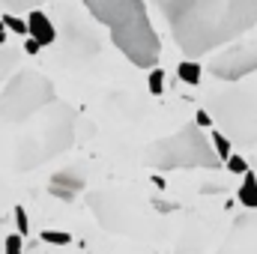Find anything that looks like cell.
<instances>
[{
	"mask_svg": "<svg viewBox=\"0 0 257 254\" xmlns=\"http://www.w3.org/2000/svg\"><path fill=\"white\" fill-rule=\"evenodd\" d=\"M84 189V171H78V168H63V171H57L54 177H51V186L48 191L54 194V197H60V200H75L78 194Z\"/></svg>",
	"mask_w": 257,
	"mask_h": 254,
	"instance_id": "9c48e42d",
	"label": "cell"
},
{
	"mask_svg": "<svg viewBox=\"0 0 257 254\" xmlns=\"http://www.w3.org/2000/svg\"><path fill=\"white\" fill-rule=\"evenodd\" d=\"M206 138H209V147H212V153H215V159H218V162H227V159L233 156V153H230V141H227L221 132H215V129H212Z\"/></svg>",
	"mask_w": 257,
	"mask_h": 254,
	"instance_id": "7c38bea8",
	"label": "cell"
},
{
	"mask_svg": "<svg viewBox=\"0 0 257 254\" xmlns=\"http://www.w3.org/2000/svg\"><path fill=\"white\" fill-rule=\"evenodd\" d=\"M209 72L218 78V81H227V84H236L248 75L257 72V39L248 42H236L230 48H224L221 54L212 57Z\"/></svg>",
	"mask_w": 257,
	"mask_h": 254,
	"instance_id": "52a82bcc",
	"label": "cell"
},
{
	"mask_svg": "<svg viewBox=\"0 0 257 254\" xmlns=\"http://www.w3.org/2000/svg\"><path fill=\"white\" fill-rule=\"evenodd\" d=\"M177 78L186 81V84H192V87H197L200 84V63H192V60L180 63L177 66Z\"/></svg>",
	"mask_w": 257,
	"mask_h": 254,
	"instance_id": "5bb4252c",
	"label": "cell"
},
{
	"mask_svg": "<svg viewBox=\"0 0 257 254\" xmlns=\"http://www.w3.org/2000/svg\"><path fill=\"white\" fill-rule=\"evenodd\" d=\"M24 51H27V54H39V45H36L33 39H24Z\"/></svg>",
	"mask_w": 257,
	"mask_h": 254,
	"instance_id": "cb8c5ba5",
	"label": "cell"
},
{
	"mask_svg": "<svg viewBox=\"0 0 257 254\" xmlns=\"http://www.w3.org/2000/svg\"><path fill=\"white\" fill-rule=\"evenodd\" d=\"M33 129L21 132V138L12 147V168L15 171H33L51 159H57L75 144V123L78 114L75 108H69L66 102L48 105L39 117L30 120Z\"/></svg>",
	"mask_w": 257,
	"mask_h": 254,
	"instance_id": "3957f363",
	"label": "cell"
},
{
	"mask_svg": "<svg viewBox=\"0 0 257 254\" xmlns=\"http://www.w3.org/2000/svg\"><path fill=\"white\" fill-rule=\"evenodd\" d=\"M21 51L18 48H0V78H9V72L18 66Z\"/></svg>",
	"mask_w": 257,
	"mask_h": 254,
	"instance_id": "4fadbf2b",
	"label": "cell"
},
{
	"mask_svg": "<svg viewBox=\"0 0 257 254\" xmlns=\"http://www.w3.org/2000/svg\"><path fill=\"white\" fill-rule=\"evenodd\" d=\"M3 251H6V254H21V251H24V239H21L18 233H9V236H6V245H3Z\"/></svg>",
	"mask_w": 257,
	"mask_h": 254,
	"instance_id": "ac0fdd59",
	"label": "cell"
},
{
	"mask_svg": "<svg viewBox=\"0 0 257 254\" xmlns=\"http://www.w3.org/2000/svg\"><path fill=\"white\" fill-rule=\"evenodd\" d=\"M6 39H9V36H6V27H3V24H0V45H3V42H6Z\"/></svg>",
	"mask_w": 257,
	"mask_h": 254,
	"instance_id": "d4e9b609",
	"label": "cell"
},
{
	"mask_svg": "<svg viewBox=\"0 0 257 254\" xmlns=\"http://www.w3.org/2000/svg\"><path fill=\"white\" fill-rule=\"evenodd\" d=\"M236 197H239L242 206H248L251 212H257V180H254L251 171L245 174V180H242V186H239V191H236Z\"/></svg>",
	"mask_w": 257,
	"mask_h": 254,
	"instance_id": "8fae6325",
	"label": "cell"
},
{
	"mask_svg": "<svg viewBox=\"0 0 257 254\" xmlns=\"http://www.w3.org/2000/svg\"><path fill=\"white\" fill-rule=\"evenodd\" d=\"M153 206H156L159 212H171V209H177V203H168V200H153Z\"/></svg>",
	"mask_w": 257,
	"mask_h": 254,
	"instance_id": "603a6c76",
	"label": "cell"
},
{
	"mask_svg": "<svg viewBox=\"0 0 257 254\" xmlns=\"http://www.w3.org/2000/svg\"><path fill=\"white\" fill-rule=\"evenodd\" d=\"M180 251L183 254H200L203 251V236H200V239H186V242L180 245Z\"/></svg>",
	"mask_w": 257,
	"mask_h": 254,
	"instance_id": "44dd1931",
	"label": "cell"
},
{
	"mask_svg": "<svg viewBox=\"0 0 257 254\" xmlns=\"http://www.w3.org/2000/svg\"><path fill=\"white\" fill-rule=\"evenodd\" d=\"M87 9L96 21L111 30L114 45L128 57V63L141 69H156L162 42L150 24L147 3L141 0H87Z\"/></svg>",
	"mask_w": 257,
	"mask_h": 254,
	"instance_id": "7a4b0ae2",
	"label": "cell"
},
{
	"mask_svg": "<svg viewBox=\"0 0 257 254\" xmlns=\"http://www.w3.org/2000/svg\"><path fill=\"white\" fill-rule=\"evenodd\" d=\"M42 239L51 242V245H69L72 242V236L66 230H42Z\"/></svg>",
	"mask_w": 257,
	"mask_h": 254,
	"instance_id": "e0dca14e",
	"label": "cell"
},
{
	"mask_svg": "<svg viewBox=\"0 0 257 254\" xmlns=\"http://www.w3.org/2000/svg\"><path fill=\"white\" fill-rule=\"evenodd\" d=\"M54 102H57L54 84L42 72H36V69L15 72L0 93V132L30 123Z\"/></svg>",
	"mask_w": 257,
	"mask_h": 254,
	"instance_id": "5b68a950",
	"label": "cell"
},
{
	"mask_svg": "<svg viewBox=\"0 0 257 254\" xmlns=\"http://www.w3.org/2000/svg\"><path fill=\"white\" fill-rule=\"evenodd\" d=\"M215 254H257V212L239 215Z\"/></svg>",
	"mask_w": 257,
	"mask_h": 254,
	"instance_id": "ba28073f",
	"label": "cell"
},
{
	"mask_svg": "<svg viewBox=\"0 0 257 254\" xmlns=\"http://www.w3.org/2000/svg\"><path fill=\"white\" fill-rule=\"evenodd\" d=\"M206 114L230 144L257 147V78H242L233 87L206 96Z\"/></svg>",
	"mask_w": 257,
	"mask_h": 254,
	"instance_id": "277c9868",
	"label": "cell"
},
{
	"mask_svg": "<svg viewBox=\"0 0 257 254\" xmlns=\"http://www.w3.org/2000/svg\"><path fill=\"white\" fill-rule=\"evenodd\" d=\"M24 24H27V36H30L39 48L57 42V27L51 24V18H48L45 12H30V18H27Z\"/></svg>",
	"mask_w": 257,
	"mask_h": 254,
	"instance_id": "30bf717a",
	"label": "cell"
},
{
	"mask_svg": "<svg viewBox=\"0 0 257 254\" xmlns=\"http://www.w3.org/2000/svg\"><path fill=\"white\" fill-rule=\"evenodd\" d=\"M227 171H230V174H248V162H245L242 156H230V159H227Z\"/></svg>",
	"mask_w": 257,
	"mask_h": 254,
	"instance_id": "d6986e66",
	"label": "cell"
},
{
	"mask_svg": "<svg viewBox=\"0 0 257 254\" xmlns=\"http://www.w3.org/2000/svg\"><path fill=\"white\" fill-rule=\"evenodd\" d=\"M194 126H197V129H206V126H212V120H209V114H206V111H197V114H194Z\"/></svg>",
	"mask_w": 257,
	"mask_h": 254,
	"instance_id": "7402d4cb",
	"label": "cell"
},
{
	"mask_svg": "<svg viewBox=\"0 0 257 254\" xmlns=\"http://www.w3.org/2000/svg\"><path fill=\"white\" fill-rule=\"evenodd\" d=\"M15 224H18V236H24L30 230V221H27V209L24 206H15Z\"/></svg>",
	"mask_w": 257,
	"mask_h": 254,
	"instance_id": "ffe728a7",
	"label": "cell"
},
{
	"mask_svg": "<svg viewBox=\"0 0 257 254\" xmlns=\"http://www.w3.org/2000/svg\"><path fill=\"white\" fill-rule=\"evenodd\" d=\"M147 162L156 171H189V168H206L215 171L221 168V162L215 159L209 138L203 129H197L194 123L180 126L174 135L156 141L147 150Z\"/></svg>",
	"mask_w": 257,
	"mask_h": 254,
	"instance_id": "8992f818",
	"label": "cell"
},
{
	"mask_svg": "<svg viewBox=\"0 0 257 254\" xmlns=\"http://www.w3.org/2000/svg\"><path fill=\"white\" fill-rule=\"evenodd\" d=\"M0 24H3L6 30L18 33V36H27V24H24L21 18H15V15H3V18H0Z\"/></svg>",
	"mask_w": 257,
	"mask_h": 254,
	"instance_id": "2e32d148",
	"label": "cell"
},
{
	"mask_svg": "<svg viewBox=\"0 0 257 254\" xmlns=\"http://www.w3.org/2000/svg\"><path fill=\"white\" fill-rule=\"evenodd\" d=\"M147 87H150V93L153 96H159V93H165V72L156 66V69H150V81H147Z\"/></svg>",
	"mask_w": 257,
	"mask_h": 254,
	"instance_id": "9a60e30c",
	"label": "cell"
},
{
	"mask_svg": "<svg viewBox=\"0 0 257 254\" xmlns=\"http://www.w3.org/2000/svg\"><path fill=\"white\" fill-rule=\"evenodd\" d=\"M162 12L189 60L239 39L257 24V0H165Z\"/></svg>",
	"mask_w": 257,
	"mask_h": 254,
	"instance_id": "6da1fadb",
	"label": "cell"
}]
</instances>
